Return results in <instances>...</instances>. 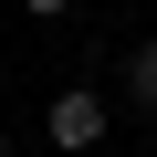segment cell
I'll return each mask as SVG.
<instances>
[{"mask_svg":"<svg viewBox=\"0 0 157 157\" xmlns=\"http://www.w3.org/2000/svg\"><path fill=\"white\" fill-rule=\"evenodd\" d=\"M105 126H115V115H105V94H94V84H63V94L42 105V136H52L63 157H94V147H105Z\"/></svg>","mask_w":157,"mask_h":157,"instance_id":"cell-1","label":"cell"},{"mask_svg":"<svg viewBox=\"0 0 157 157\" xmlns=\"http://www.w3.org/2000/svg\"><path fill=\"white\" fill-rule=\"evenodd\" d=\"M126 94H136V105H157V42H136V52H126Z\"/></svg>","mask_w":157,"mask_h":157,"instance_id":"cell-2","label":"cell"},{"mask_svg":"<svg viewBox=\"0 0 157 157\" xmlns=\"http://www.w3.org/2000/svg\"><path fill=\"white\" fill-rule=\"evenodd\" d=\"M0 157H11V136H0Z\"/></svg>","mask_w":157,"mask_h":157,"instance_id":"cell-3","label":"cell"}]
</instances>
